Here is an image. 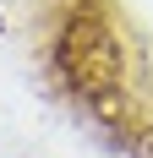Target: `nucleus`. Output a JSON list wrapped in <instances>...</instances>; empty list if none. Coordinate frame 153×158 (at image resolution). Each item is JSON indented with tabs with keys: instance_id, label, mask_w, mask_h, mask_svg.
I'll list each match as a JSON object with an SVG mask.
<instances>
[{
	"instance_id": "f257e3e1",
	"label": "nucleus",
	"mask_w": 153,
	"mask_h": 158,
	"mask_svg": "<svg viewBox=\"0 0 153 158\" xmlns=\"http://www.w3.org/2000/svg\"><path fill=\"white\" fill-rule=\"evenodd\" d=\"M49 77L88 120L120 126L137 98V65L120 16L104 0H71L49 27Z\"/></svg>"
},
{
	"instance_id": "f03ea898",
	"label": "nucleus",
	"mask_w": 153,
	"mask_h": 158,
	"mask_svg": "<svg viewBox=\"0 0 153 158\" xmlns=\"http://www.w3.org/2000/svg\"><path fill=\"white\" fill-rule=\"evenodd\" d=\"M126 153L131 158H153V120H142V126L126 136Z\"/></svg>"
},
{
	"instance_id": "7ed1b4c3",
	"label": "nucleus",
	"mask_w": 153,
	"mask_h": 158,
	"mask_svg": "<svg viewBox=\"0 0 153 158\" xmlns=\"http://www.w3.org/2000/svg\"><path fill=\"white\" fill-rule=\"evenodd\" d=\"M55 6H71V0H55Z\"/></svg>"
}]
</instances>
